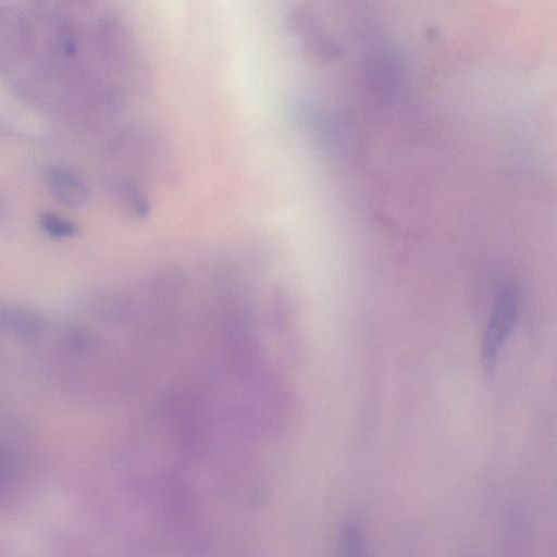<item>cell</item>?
I'll use <instances>...</instances> for the list:
<instances>
[{"mask_svg": "<svg viewBox=\"0 0 557 557\" xmlns=\"http://www.w3.org/2000/svg\"><path fill=\"white\" fill-rule=\"evenodd\" d=\"M343 557H363L361 542L355 530H348L346 532Z\"/></svg>", "mask_w": 557, "mask_h": 557, "instance_id": "7a4b0ae2", "label": "cell"}, {"mask_svg": "<svg viewBox=\"0 0 557 557\" xmlns=\"http://www.w3.org/2000/svg\"><path fill=\"white\" fill-rule=\"evenodd\" d=\"M519 309L517 288L507 284L497 293L481 342V364L487 376L494 374L499 352L511 333Z\"/></svg>", "mask_w": 557, "mask_h": 557, "instance_id": "6da1fadb", "label": "cell"}, {"mask_svg": "<svg viewBox=\"0 0 557 557\" xmlns=\"http://www.w3.org/2000/svg\"><path fill=\"white\" fill-rule=\"evenodd\" d=\"M11 474V463L5 455L0 451V486H2Z\"/></svg>", "mask_w": 557, "mask_h": 557, "instance_id": "3957f363", "label": "cell"}]
</instances>
